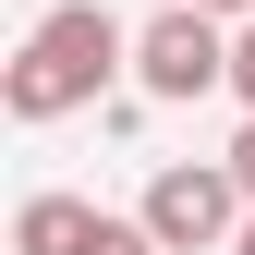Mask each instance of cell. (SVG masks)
<instances>
[{
  "mask_svg": "<svg viewBox=\"0 0 255 255\" xmlns=\"http://www.w3.org/2000/svg\"><path fill=\"white\" fill-rule=\"evenodd\" d=\"M231 255H255V219H243V243H231Z\"/></svg>",
  "mask_w": 255,
  "mask_h": 255,
  "instance_id": "cell-9",
  "label": "cell"
},
{
  "mask_svg": "<svg viewBox=\"0 0 255 255\" xmlns=\"http://www.w3.org/2000/svg\"><path fill=\"white\" fill-rule=\"evenodd\" d=\"M207 12H219V24H255V0H207Z\"/></svg>",
  "mask_w": 255,
  "mask_h": 255,
  "instance_id": "cell-8",
  "label": "cell"
},
{
  "mask_svg": "<svg viewBox=\"0 0 255 255\" xmlns=\"http://www.w3.org/2000/svg\"><path fill=\"white\" fill-rule=\"evenodd\" d=\"M158 12H170V0H158Z\"/></svg>",
  "mask_w": 255,
  "mask_h": 255,
  "instance_id": "cell-10",
  "label": "cell"
},
{
  "mask_svg": "<svg viewBox=\"0 0 255 255\" xmlns=\"http://www.w3.org/2000/svg\"><path fill=\"white\" fill-rule=\"evenodd\" d=\"M134 85L146 98H207V85H231V24H219L207 0H170L134 37Z\"/></svg>",
  "mask_w": 255,
  "mask_h": 255,
  "instance_id": "cell-2",
  "label": "cell"
},
{
  "mask_svg": "<svg viewBox=\"0 0 255 255\" xmlns=\"http://www.w3.org/2000/svg\"><path fill=\"white\" fill-rule=\"evenodd\" d=\"M134 219H146L170 255H207V243H243V219H255V207H243V182H231V170H195V158H170V170L146 182V207H134Z\"/></svg>",
  "mask_w": 255,
  "mask_h": 255,
  "instance_id": "cell-3",
  "label": "cell"
},
{
  "mask_svg": "<svg viewBox=\"0 0 255 255\" xmlns=\"http://www.w3.org/2000/svg\"><path fill=\"white\" fill-rule=\"evenodd\" d=\"M231 98L255 110V24H231Z\"/></svg>",
  "mask_w": 255,
  "mask_h": 255,
  "instance_id": "cell-7",
  "label": "cell"
},
{
  "mask_svg": "<svg viewBox=\"0 0 255 255\" xmlns=\"http://www.w3.org/2000/svg\"><path fill=\"white\" fill-rule=\"evenodd\" d=\"M110 73H134V37H122L98 0H61L37 37L12 49V73H0V110H12V122H61V110H85V98H98Z\"/></svg>",
  "mask_w": 255,
  "mask_h": 255,
  "instance_id": "cell-1",
  "label": "cell"
},
{
  "mask_svg": "<svg viewBox=\"0 0 255 255\" xmlns=\"http://www.w3.org/2000/svg\"><path fill=\"white\" fill-rule=\"evenodd\" d=\"M85 231H98L85 195H37V207L12 219V255H85Z\"/></svg>",
  "mask_w": 255,
  "mask_h": 255,
  "instance_id": "cell-4",
  "label": "cell"
},
{
  "mask_svg": "<svg viewBox=\"0 0 255 255\" xmlns=\"http://www.w3.org/2000/svg\"><path fill=\"white\" fill-rule=\"evenodd\" d=\"M219 170L243 182V207H255V110H243V134H231V158H219Z\"/></svg>",
  "mask_w": 255,
  "mask_h": 255,
  "instance_id": "cell-6",
  "label": "cell"
},
{
  "mask_svg": "<svg viewBox=\"0 0 255 255\" xmlns=\"http://www.w3.org/2000/svg\"><path fill=\"white\" fill-rule=\"evenodd\" d=\"M85 255H170V243H158L146 219H98V231H85Z\"/></svg>",
  "mask_w": 255,
  "mask_h": 255,
  "instance_id": "cell-5",
  "label": "cell"
}]
</instances>
